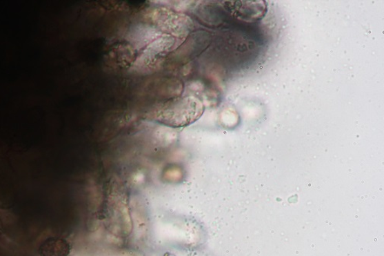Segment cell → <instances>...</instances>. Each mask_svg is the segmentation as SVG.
<instances>
[{
  "label": "cell",
  "mask_w": 384,
  "mask_h": 256,
  "mask_svg": "<svg viewBox=\"0 0 384 256\" xmlns=\"http://www.w3.org/2000/svg\"><path fill=\"white\" fill-rule=\"evenodd\" d=\"M70 250L68 242L63 239L50 238L40 246L39 254L41 256H69Z\"/></svg>",
  "instance_id": "cell-2"
},
{
  "label": "cell",
  "mask_w": 384,
  "mask_h": 256,
  "mask_svg": "<svg viewBox=\"0 0 384 256\" xmlns=\"http://www.w3.org/2000/svg\"><path fill=\"white\" fill-rule=\"evenodd\" d=\"M203 111V105L197 99L185 97L167 103L159 108L154 116L161 124L172 127H181L194 122Z\"/></svg>",
  "instance_id": "cell-1"
},
{
  "label": "cell",
  "mask_w": 384,
  "mask_h": 256,
  "mask_svg": "<svg viewBox=\"0 0 384 256\" xmlns=\"http://www.w3.org/2000/svg\"><path fill=\"white\" fill-rule=\"evenodd\" d=\"M241 6V3L239 2ZM261 2H245L242 4L243 8L239 10H232L234 12V15L240 18H245L246 21H254V20H259L264 17L266 12V6L265 4H259Z\"/></svg>",
  "instance_id": "cell-3"
}]
</instances>
